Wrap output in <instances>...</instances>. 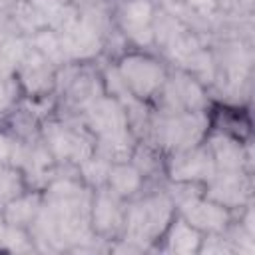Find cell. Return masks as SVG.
Wrapping results in <instances>:
<instances>
[{
    "mask_svg": "<svg viewBox=\"0 0 255 255\" xmlns=\"http://www.w3.org/2000/svg\"><path fill=\"white\" fill-rule=\"evenodd\" d=\"M159 209L161 207H141L135 215H133V225L131 229L141 233V235H147L155 229H159L163 225V219H165V213L159 215Z\"/></svg>",
    "mask_w": 255,
    "mask_h": 255,
    "instance_id": "obj_1",
    "label": "cell"
},
{
    "mask_svg": "<svg viewBox=\"0 0 255 255\" xmlns=\"http://www.w3.org/2000/svg\"><path fill=\"white\" fill-rule=\"evenodd\" d=\"M126 74L131 78V82L139 90H149L155 84V78H157V72L147 62H129V64H126Z\"/></svg>",
    "mask_w": 255,
    "mask_h": 255,
    "instance_id": "obj_2",
    "label": "cell"
},
{
    "mask_svg": "<svg viewBox=\"0 0 255 255\" xmlns=\"http://www.w3.org/2000/svg\"><path fill=\"white\" fill-rule=\"evenodd\" d=\"M187 215L197 225H209V227L221 225L225 219V215L221 211H217L215 207H209V205H193L191 209H187Z\"/></svg>",
    "mask_w": 255,
    "mask_h": 255,
    "instance_id": "obj_3",
    "label": "cell"
},
{
    "mask_svg": "<svg viewBox=\"0 0 255 255\" xmlns=\"http://www.w3.org/2000/svg\"><path fill=\"white\" fill-rule=\"evenodd\" d=\"M94 120L102 126V129H112L116 126H120V114L112 104H100L98 110L94 112Z\"/></svg>",
    "mask_w": 255,
    "mask_h": 255,
    "instance_id": "obj_4",
    "label": "cell"
},
{
    "mask_svg": "<svg viewBox=\"0 0 255 255\" xmlns=\"http://www.w3.org/2000/svg\"><path fill=\"white\" fill-rule=\"evenodd\" d=\"M173 247L177 251H191L195 247V235L185 227H177L173 233Z\"/></svg>",
    "mask_w": 255,
    "mask_h": 255,
    "instance_id": "obj_5",
    "label": "cell"
},
{
    "mask_svg": "<svg viewBox=\"0 0 255 255\" xmlns=\"http://www.w3.org/2000/svg\"><path fill=\"white\" fill-rule=\"evenodd\" d=\"M114 183H116V185H118L122 191H128V189L135 187L137 179H135V173H133V171L120 169V171H116V175H114Z\"/></svg>",
    "mask_w": 255,
    "mask_h": 255,
    "instance_id": "obj_6",
    "label": "cell"
},
{
    "mask_svg": "<svg viewBox=\"0 0 255 255\" xmlns=\"http://www.w3.org/2000/svg\"><path fill=\"white\" fill-rule=\"evenodd\" d=\"M147 12H149V6L143 4V2H135V4L129 6V16H131L133 20H145Z\"/></svg>",
    "mask_w": 255,
    "mask_h": 255,
    "instance_id": "obj_7",
    "label": "cell"
},
{
    "mask_svg": "<svg viewBox=\"0 0 255 255\" xmlns=\"http://www.w3.org/2000/svg\"><path fill=\"white\" fill-rule=\"evenodd\" d=\"M6 151H8V143H6V139H4V137H0V157H2V155H6Z\"/></svg>",
    "mask_w": 255,
    "mask_h": 255,
    "instance_id": "obj_8",
    "label": "cell"
},
{
    "mask_svg": "<svg viewBox=\"0 0 255 255\" xmlns=\"http://www.w3.org/2000/svg\"><path fill=\"white\" fill-rule=\"evenodd\" d=\"M193 2H199V4H203V2H209V0H193Z\"/></svg>",
    "mask_w": 255,
    "mask_h": 255,
    "instance_id": "obj_9",
    "label": "cell"
},
{
    "mask_svg": "<svg viewBox=\"0 0 255 255\" xmlns=\"http://www.w3.org/2000/svg\"><path fill=\"white\" fill-rule=\"evenodd\" d=\"M2 96H4V94H2V88H0V102H2Z\"/></svg>",
    "mask_w": 255,
    "mask_h": 255,
    "instance_id": "obj_10",
    "label": "cell"
}]
</instances>
